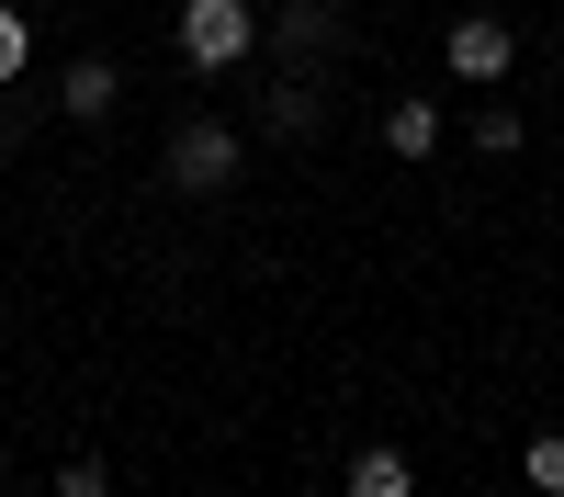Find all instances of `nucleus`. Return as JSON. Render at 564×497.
Returning a JSON list of instances; mask_svg holds the SVG:
<instances>
[{"label": "nucleus", "instance_id": "8", "mask_svg": "<svg viewBox=\"0 0 564 497\" xmlns=\"http://www.w3.org/2000/svg\"><path fill=\"white\" fill-rule=\"evenodd\" d=\"M260 114H271V136H305V125H316V79H305V68H294V79H271V102H260Z\"/></svg>", "mask_w": 564, "mask_h": 497}, {"label": "nucleus", "instance_id": "5", "mask_svg": "<svg viewBox=\"0 0 564 497\" xmlns=\"http://www.w3.org/2000/svg\"><path fill=\"white\" fill-rule=\"evenodd\" d=\"M113 90H124V79H113V57H79V68L57 79V114H79V125H102V114H113Z\"/></svg>", "mask_w": 564, "mask_h": 497}, {"label": "nucleus", "instance_id": "13", "mask_svg": "<svg viewBox=\"0 0 564 497\" xmlns=\"http://www.w3.org/2000/svg\"><path fill=\"white\" fill-rule=\"evenodd\" d=\"M0 475H12V464H0Z\"/></svg>", "mask_w": 564, "mask_h": 497}, {"label": "nucleus", "instance_id": "4", "mask_svg": "<svg viewBox=\"0 0 564 497\" xmlns=\"http://www.w3.org/2000/svg\"><path fill=\"white\" fill-rule=\"evenodd\" d=\"M508 68H520V34H508V23H452V79L497 90Z\"/></svg>", "mask_w": 564, "mask_h": 497}, {"label": "nucleus", "instance_id": "6", "mask_svg": "<svg viewBox=\"0 0 564 497\" xmlns=\"http://www.w3.org/2000/svg\"><path fill=\"white\" fill-rule=\"evenodd\" d=\"M350 497H417L406 452H395V441H361V452H350Z\"/></svg>", "mask_w": 564, "mask_h": 497}, {"label": "nucleus", "instance_id": "11", "mask_svg": "<svg viewBox=\"0 0 564 497\" xmlns=\"http://www.w3.org/2000/svg\"><path fill=\"white\" fill-rule=\"evenodd\" d=\"M45 497H113V475L79 452V464H57V475H45Z\"/></svg>", "mask_w": 564, "mask_h": 497}, {"label": "nucleus", "instance_id": "12", "mask_svg": "<svg viewBox=\"0 0 564 497\" xmlns=\"http://www.w3.org/2000/svg\"><path fill=\"white\" fill-rule=\"evenodd\" d=\"M475 148H486V159H508V148H520V114H508V102H497V114H475Z\"/></svg>", "mask_w": 564, "mask_h": 497}, {"label": "nucleus", "instance_id": "2", "mask_svg": "<svg viewBox=\"0 0 564 497\" xmlns=\"http://www.w3.org/2000/svg\"><path fill=\"white\" fill-rule=\"evenodd\" d=\"M238 125H215V114H193V125H181L170 136V193H193V204H215L226 193V181H238Z\"/></svg>", "mask_w": 564, "mask_h": 497}, {"label": "nucleus", "instance_id": "3", "mask_svg": "<svg viewBox=\"0 0 564 497\" xmlns=\"http://www.w3.org/2000/svg\"><path fill=\"white\" fill-rule=\"evenodd\" d=\"M260 34H271V57H305V68H316V57H339V45H350V12H339V0H282Z\"/></svg>", "mask_w": 564, "mask_h": 497}, {"label": "nucleus", "instance_id": "10", "mask_svg": "<svg viewBox=\"0 0 564 497\" xmlns=\"http://www.w3.org/2000/svg\"><path fill=\"white\" fill-rule=\"evenodd\" d=\"M23 57H34V23L12 12V0H0V90H12V79H23Z\"/></svg>", "mask_w": 564, "mask_h": 497}, {"label": "nucleus", "instance_id": "9", "mask_svg": "<svg viewBox=\"0 0 564 497\" xmlns=\"http://www.w3.org/2000/svg\"><path fill=\"white\" fill-rule=\"evenodd\" d=\"M520 475H531V486H542V497H564V430H542V441H531V452H520Z\"/></svg>", "mask_w": 564, "mask_h": 497}, {"label": "nucleus", "instance_id": "7", "mask_svg": "<svg viewBox=\"0 0 564 497\" xmlns=\"http://www.w3.org/2000/svg\"><path fill=\"white\" fill-rule=\"evenodd\" d=\"M384 148H395V159H430V148H441V102H417V90L384 102Z\"/></svg>", "mask_w": 564, "mask_h": 497}, {"label": "nucleus", "instance_id": "1", "mask_svg": "<svg viewBox=\"0 0 564 497\" xmlns=\"http://www.w3.org/2000/svg\"><path fill=\"white\" fill-rule=\"evenodd\" d=\"M238 57H260V12L249 0H181V68L226 79Z\"/></svg>", "mask_w": 564, "mask_h": 497}]
</instances>
